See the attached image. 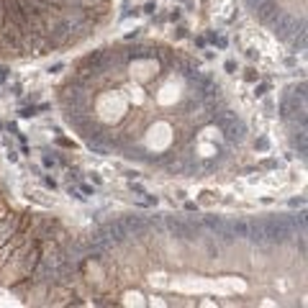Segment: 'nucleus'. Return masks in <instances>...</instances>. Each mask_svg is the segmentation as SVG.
Segmentation results:
<instances>
[{
  "instance_id": "18",
  "label": "nucleus",
  "mask_w": 308,
  "mask_h": 308,
  "mask_svg": "<svg viewBox=\"0 0 308 308\" xmlns=\"http://www.w3.org/2000/svg\"><path fill=\"white\" fill-rule=\"evenodd\" d=\"M180 16H182V13H180V8H175V11L170 13V21H180Z\"/></svg>"
},
{
  "instance_id": "21",
  "label": "nucleus",
  "mask_w": 308,
  "mask_h": 308,
  "mask_svg": "<svg viewBox=\"0 0 308 308\" xmlns=\"http://www.w3.org/2000/svg\"><path fill=\"white\" fill-rule=\"evenodd\" d=\"M234 70H236V62L229 59V62H226V72H234Z\"/></svg>"
},
{
  "instance_id": "24",
  "label": "nucleus",
  "mask_w": 308,
  "mask_h": 308,
  "mask_svg": "<svg viewBox=\"0 0 308 308\" xmlns=\"http://www.w3.org/2000/svg\"><path fill=\"white\" fill-rule=\"evenodd\" d=\"M44 182H46V188H51V190H54V188H57V182H54V180H51V177H46V180H44Z\"/></svg>"
},
{
  "instance_id": "7",
  "label": "nucleus",
  "mask_w": 308,
  "mask_h": 308,
  "mask_svg": "<svg viewBox=\"0 0 308 308\" xmlns=\"http://www.w3.org/2000/svg\"><path fill=\"white\" fill-rule=\"evenodd\" d=\"M198 170H201V175H211V172L218 170V162H216V159H206V162L198 164Z\"/></svg>"
},
{
  "instance_id": "8",
  "label": "nucleus",
  "mask_w": 308,
  "mask_h": 308,
  "mask_svg": "<svg viewBox=\"0 0 308 308\" xmlns=\"http://www.w3.org/2000/svg\"><path fill=\"white\" fill-rule=\"evenodd\" d=\"M295 147H298V157L305 159V129H300V134L295 136Z\"/></svg>"
},
{
  "instance_id": "1",
  "label": "nucleus",
  "mask_w": 308,
  "mask_h": 308,
  "mask_svg": "<svg viewBox=\"0 0 308 308\" xmlns=\"http://www.w3.org/2000/svg\"><path fill=\"white\" fill-rule=\"evenodd\" d=\"M100 231L113 241V244H123L129 239V231H126V226H123V221L118 218V221H108V223H103L100 226Z\"/></svg>"
},
{
  "instance_id": "14",
  "label": "nucleus",
  "mask_w": 308,
  "mask_h": 308,
  "mask_svg": "<svg viewBox=\"0 0 308 308\" xmlns=\"http://www.w3.org/2000/svg\"><path fill=\"white\" fill-rule=\"evenodd\" d=\"M288 206H290V208H298V206H303V198H290Z\"/></svg>"
},
{
  "instance_id": "20",
  "label": "nucleus",
  "mask_w": 308,
  "mask_h": 308,
  "mask_svg": "<svg viewBox=\"0 0 308 308\" xmlns=\"http://www.w3.org/2000/svg\"><path fill=\"white\" fill-rule=\"evenodd\" d=\"M54 164H57L54 157H44V167H54Z\"/></svg>"
},
{
  "instance_id": "17",
  "label": "nucleus",
  "mask_w": 308,
  "mask_h": 308,
  "mask_svg": "<svg viewBox=\"0 0 308 308\" xmlns=\"http://www.w3.org/2000/svg\"><path fill=\"white\" fill-rule=\"evenodd\" d=\"M244 77L249 80V82H255V80H257V72H255V70H246V75H244Z\"/></svg>"
},
{
  "instance_id": "10",
  "label": "nucleus",
  "mask_w": 308,
  "mask_h": 308,
  "mask_svg": "<svg viewBox=\"0 0 308 308\" xmlns=\"http://www.w3.org/2000/svg\"><path fill=\"white\" fill-rule=\"evenodd\" d=\"M208 39H211V41H213V44H216L218 49H226V44H229V41H226L223 36H216V34H208Z\"/></svg>"
},
{
  "instance_id": "12",
  "label": "nucleus",
  "mask_w": 308,
  "mask_h": 308,
  "mask_svg": "<svg viewBox=\"0 0 308 308\" xmlns=\"http://www.w3.org/2000/svg\"><path fill=\"white\" fill-rule=\"evenodd\" d=\"M257 149H260V152H267V149H270V142H267V139H260V142H257Z\"/></svg>"
},
{
  "instance_id": "23",
  "label": "nucleus",
  "mask_w": 308,
  "mask_h": 308,
  "mask_svg": "<svg viewBox=\"0 0 308 308\" xmlns=\"http://www.w3.org/2000/svg\"><path fill=\"white\" fill-rule=\"evenodd\" d=\"M154 11H157L154 3H147V6H144V13H154Z\"/></svg>"
},
{
  "instance_id": "9",
  "label": "nucleus",
  "mask_w": 308,
  "mask_h": 308,
  "mask_svg": "<svg viewBox=\"0 0 308 308\" xmlns=\"http://www.w3.org/2000/svg\"><path fill=\"white\" fill-rule=\"evenodd\" d=\"M198 105H201L198 100H182V103L177 105V110H180V113H188V110H195Z\"/></svg>"
},
{
  "instance_id": "15",
  "label": "nucleus",
  "mask_w": 308,
  "mask_h": 308,
  "mask_svg": "<svg viewBox=\"0 0 308 308\" xmlns=\"http://www.w3.org/2000/svg\"><path fill=\"white\" fill-rule=\"evenodd\" d=\"M131 190H134L136 195H147V193H144V188H142V185H136V182H131Z\"/></svg>"
},
{
  "instance_id": "11",
  "label": "nucleus",
  "mask_w": 308,
  "mask_h": 308,
  "mask_svg": "<svg viewBox=\"0 0 308 308\" xmlns=\"http://www.w3.org/2000/svg\"><path fill=\"white\" fill-rule=\"evenodd\" d=\"M36 113H39V108L31 105V108H23V110H21V118H31V116H36Z\"/></svg>"
},
{
  "instance_id": "16",
  "label": "nucleus",
  "mask_w": 308,
  "mask_h": 308,
  "mask_svg": "<svg viewBox=\"0 0 308 308\" xmlns=\"http://www.w3.org/2000/svg\"><path fill=\"white\" fill-rule=\"evenodd\" d=\"M175 36H177V39H182V36H188V29H185V26H177Z\"/></svg>"
},
{
  "instance_id": "2",
  "label": "nucleus",
  "mask_w": 308,
  "mask_h": 308,
  "mask_svg": "<svg viewBox=\"0 0 308 308\" xmlns=\"http://www.w3.org/2000/svg\"><path fill=\"white\" fill-rule=\"evenodd\" d=\"M246 239H252L257 246H270V244H272V239H270V234H267V226H265V218L249 221V236H246Z\"/></svg>"
},
{
  "instance_id": "4",
  "label": "nucleus",
  "mask_w": 308,
  "mask_h": 308,
  "mask_svg": "<svg viewBox=\"0 0 308 308\" xmlns=\"http://www.w3.org/2000/svg\"><path fill=\"white\" fill-rule=\"evenodd\" d=\"M223 134H226V142H229V144H241V142H244V134H246L244 121L236 116V121L229 123V126L223 129Z\"/></svg>"
},
{
  "instance_id": "5",
  "label": "nucleus",
  "mask_w": 308,
  "mask_h": 308,
  "mask_svg": "<svg viewBox=\"0 0 308 308\" xmlns=\"http://www.w3.org/2000/svg\"><path fill=\"white\" fill-rule=\"evenodd\" d=\"M172 67H177V70H180V75H182V77H188L190 82L201 75V72H198V65H195V62H190V59H180V57H175Z\"/></svg>"
},
{
  "instance_id": "3",
  "label": "nucleus",
  "mask_w": 308,
  "mask_h": 308,
  "mask_svg": "<svg viewBox=\"0 0 308 308\" xmlns=\"http://www.w3.org/2000/svg\"><path fill=\"white\" fill-rule=\"evenodd\" d=\"M123 226H126L129 236H144L149 231V221L144 216H126V218H121Z\"/></svg>"
},
{
  "instance_id": "22",
  "label": "nucleus",
  "mask_w": 308,
  "mask_h": 308,
  "mask_svg": "<svg viewBox=\"0 0 308 308\" xmlns=\"http://www.w3.org/2000/svg\"><path fill=\"white\" fill-rule=\"evenodd\" d=\"M80 190H82V193H85V195H93V193H95V190H93V188H90V185H80Z\"/></svg>"
},
{
  "instance_id": "6",
  "label": "nucleus",
  "mask_w": 308,
  "mask_h": 308,
  "mask_svg": "<svg viewBox=\"0 0 308 308\" xmlns=\"http://www.w3.org/2000/svg\"><path fill=\"white\" fill-rule=\"evenodd\" d=\"M229 229H231L234 239H236V236H239V239H246V236H249V221H241V218L229 221Z\"/></svg>"
},
{
  "instance_id": "19",
  "label": "nucleus",
  "mask_w": 308,
  "mask_h": 308,
  "mask_svg": "<svg viewBox=\"0 0 308 308\" xmlns=\"http://www.w3.org/2000/svg\"><path fill=\"white\" fill-rule=\"evenodd\" d=\"M265 93H267V85H260V88H257V90H255V95H257V98H262V95H265Z\"/></svg>"
},
{
  "instance_id": "13",
  "label": "nucleus",
  "mask_w": 308,
  "mask_h": 308,
  "mask_svg": "<svg viewBox=\"0 0 308 308\" xmlns=\"http://www.w3.org/2000/svg\"><path fill=\"white\" fill-rule=\"evenodd\" d=\"M244 3H246V6H249V8L255 11L257 6H262V3H265V0H244Z\"/></svg>"
}]
</instances>
